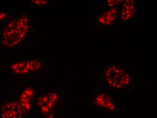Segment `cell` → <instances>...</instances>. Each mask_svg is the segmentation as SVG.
I'll return each mask as SVG.
<instances>
[{"label": "cell", "mask_w": 157, "mask_h": 118, "mask_svg": "<svg viewBox=\"0 0 157 118\" xmlns=\"http://www.w3.org/2000/svg\"><path fill=\"white\" fill-rule=\"evenodd\" d=\"M30 27V19L27 14L23 13L14 18L2 29V45L7 48L19 45L27 35Z\"/></svg>", "instance_id": "6da1fadb"}, {"label": "cell", "mask_w": 157, "mask_h": 118, "mask_svg": "<svg viewBox=\"0 0 157 118\" xmlns=\"http://www.w3.org/2000/svg\"><path fill=\"white\" fill-rule=\"evenodd\" d=\"M103 77L106 86L113 90H122L132 84L130 73L119 65L106 66L104 69Z\"/></svg>", "instance_id": "7a4b0ae2"}, {"label": "cell", "mask_w": 157, "mask_h": 118, "mask_svg": "<svg viewBox=\"0 0 157 118\" xmlns=\"http://www.w3.org/2000/svg\"><path fill=\"white\" fill-rule=\"evenodd\" d=\"M93 106L113 111L117 108V104L113 97L107 92L95 93L91 99Z\"/></svg>", "instance_id": "3957f363"}, {"label": "cell", "mask_w": 157, "mask_h": 118, "mask_svg": "<svg viewBox=\"0 0 157 118\" xmlns=\"http://www.w3.org/2000/svg\"><path fill=\"white\" fill-rule=\"evenodd\" d=\"M137 12L138 5L136 1H124L119 8L118 20L121 22H129L133 19Z\"/></svg>", "instance_id": "277c9868"}, {"label": "cell", "mask_w": 157, "mask_h": 118, "mask_svg": "<svg viewBox=\"0 0 157 118\" xmlns=\"http://www.w3.org/2000/svg\"><path fill=\"white\" fill-rule=\"evenodd\" d=\"M119 8L113 7L104 10L103 12L98 16L97 22L99 27L105 28L114 24L119 17Z\"/></svg>", "instance_id": "5b68a950"}, {"label": "cell", "mask_w": 157, "mask_h": 118, "mask_svg": "<svg viewBox=\"0 0 157 118\" xmlns=\"http://www.w3.org/2000/svg\"><path fill=\"white\" fill-rule=\"evenodd\" d=\"M22 106L21 103L10 101L4 104L1 111L2 118H19L22 115Z\"/></svg>", "instance_id": "8992f818"}, {"label": "cell", "mask_w": 157, "mask_h": 118, "mask_svg": "<svg viewBox=\"0 0 157 118\" xmlns=\"http://www.w3.org/2000/svg\"><path fill=\"white\" fill-rule=\"evenodd\" d=\"M10 70L15 74L26 75L30 73L28 67L27 58L12 61L10 63Z\"/></svg>", "instance_id": "52a82bcc"}, {"label": "cell", "mask_w": 157, "mask_h": 118, "mask_svg": "<svg viewBox=\"0 0 157 118\" xmlns=\"http://www.w3.org/2000/svg\"><path fill=\"white\" fill-rule=\"evenodd\" d=\"M57 94L53 92L49 93L43 95L40 97L38 100V105H40V108L51 109L54 106L58 99Z\"/></svg>", "instance_id": "ba28073f"}, {"label": "cell", "mask_w": 157, "mask_h": 118, "mask_svg": "<svg viewBox=\"0 0 157 118\" xmlns=\"http://www.w3.org/2000/svg\"><path fill=\"white\" fill-rule=\"evenodd\" d=\"M27 62L30 73L40 70L43 66V62L39 58H27Z\"/></svg>", "instance_id": "9c48e42d"}, {"label": "cell", "mask_w": 157, "mask_h": 118, "mask_svg": "<svg viewBox=\"0 0 157 118\" xmlns=\"http://www.w3.org/2000/svg\"><path fill=\"white\" fill-rule=\"evenodd\" d=\"M124 1L119 0H106L103 2V9L104 10L107 9L118 7L120 8Z\"/></svg>", "instance_id": "30bf717a"}, {"label": "cell", "mask_w": 157, "mask_h": 118, "mask_svg": "<svg viewBox=\"0 0 157 118\" xmlns=\"http://www.w3.org/2000/svg\"><path fill=\"white\" fill-rule=\"evenodd\" d=\"M31 5L34 6H44L47 4L48 1H36L32 0L30 1Z\"/></svg>", "instance_id": "8fae6325"}, {"label": "cell", "mask_w": 157, "mask_h": 118, "mask_svg": "<svg viewBox=\"0 0 157 118\" xmlns=\"http://www.w3.org/2000/svg\"><path fill=\"white\" fill-rule=\"evenodd\" d=\"M7 13L4 10H0V24L7 17Z\"/></svg>", "instance_id": "7c38bea8"}]
</instances>
